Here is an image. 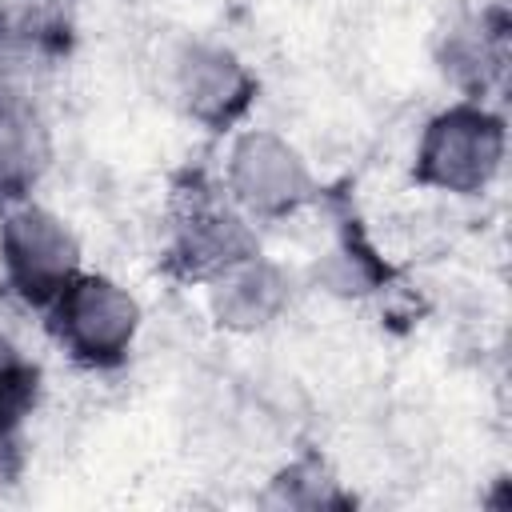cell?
Listing matches in <instances>:
<instances>
[{
	"label": "cell",
	"mask_w": 512,
	"mask_h": 512,
	"mask_svg": "<svg viewBox=\"0 0 512 512\" xmlns=\"http://www.w3.org/2000/svg\"><path fill=\"white\" fill-rule=\"evenodd\" d=\"M40 396V364L24 352L16 332L0 324V432H20Z\"/></svg>",
	"instance_id": "cell-11"
},
{
	"label": "cell",
	"mask_w": 512,
	"mask_h": 512,
	"mask_svg": "<svg viewBox=\"0 0 512 512\" xmlns=\"http://www.w3.org/2000/svg\"><path fill=\"white\" fill-rule=\"evenodd\" d=\"M272 504L332 508V504H348V496L340 492V480H332V472L320 460H296L272 480Z\"/></svg>",
	"instance_id": "cell-13"
},
{
	"label": "cell",
	"mask_w": 512,
	"mask_h": 512,
	"mask_svg": "<svg viewBox=\"0 0 512 512\" xmlns=\"http://www.w3.org/2000/svg\"><path fill=\"white\" fill-rule=\"evenodd\" d=\"M204 288H208L212 320L228 332H264L284 316L292 300L288 272L260 252L220 268L216 276L204 280Z\"/></svg>",
	"instance_id": "cell-7"
},
{
	"label": "cell",
	"mask_w": 512,
	"mask_h": 512,
	"mask_svg": "<svg viewBox=\"0 0 512 512\" xmlns=\"http://www.w3.org/2000/svg\"><path fill=\"white\" fill-rule=\"evenodd\" d=\"M80 256V236L60 212L32 196L0 208V272L4 288L24 304L48 308L60 288L84 272Z\"/></svg>",
	"instance_id": "cell-3"
},
{
	"label": "cell",
	"mask_w": 512,
	"mask_h": 512,
	"mask_svg": "<svg viewBox=\"0 0 512 512\" xmlns=\"http://www.w3.org/2000/svg\"><path fill=\"white\" fill-rule=\"evenodd\" d=\"M252 252H260L252 220L228 196H192L172 224V264L192 280H208Z\"/></svg>",
	"instance_id": "cell-6"
},
{
	"label": "cell",
	"mask_w": 512,
	"mask_h": 512,
	"mask_svg": "<svg viewBox=\"0 0 512 512\" xmlns=\"http://www.w3.org/2000/svg\"><path fill=\"white\" fill-rule=\"evenodd\" d=\"M444 76L452 84H460L464 92H472L468 100H480V92L488 88V80L504 68V24H488L484 16L460 20L448 40H444Z\"/></svg>",
	"instance_id": "cell-9"
},
{
	"label": "cell",
	"mask_w": 512,
	"mask_h": 512,
	"mask_svg": "<svg viewBox=\"0 0 512 512\" xmlns=\"http://www.w3.org/2000/svg\"><path fill=\"white\" fill-rule=\"evenodd\" d=\"M44 312L56 344L88 372L120 368L132 356L144 328L140 300L104 272L72 276Z\"/></svg>",
	"instance_id": "cell-1"
},
{
	"label": "cell",
	"mask_w": 512,
	"mask_h": 512,
	"mask_svg": "<svg viewBox=\"0 0 512 512\" xmlns=\"http://www.w3.org/2000/svg\"><path fill=\"white\" fill-rule=\"evenodd\" d=\"M224 192L248 220H284L312 200L316 180L288 136L272 128H244L232 136L224 156Z\"/></svg>",
	"instance_id": "cell-4"
},
{
	"label": "cell",
	"mask_w": 512,
	"mask_h": 512,
	"mask_svg": "<svg viewBox=\"0 0 512 512\" xmlns=\"http://www.w3.org/2000/svg\"><path fill=\"white\" fill-rule=\"evenodd\" d=\"M504 120L480 100L440 108L416 140V180L444 196H480L504 168Z\"/></svg>",
	"instance_id": "cell-2"
},
{
	"label": "cell",
	"mask_w": 512,
	"mask_h": 512,
	"mask_svg": "<svg viewBox=\"0 0 512 512\" xmlns=\"http://www.w3.org/2000/svg\"><path fill=\"white\" fill-rule=\"evenodd\" d=\"M316 280L332 296H368L388 280V268L376 260V252L360 236H340L316 260Z\"/></svg>",
	"instance_id": "cell-10"
},
{
	"label": "cell",
	"mask_w": 512,
	"mask_h": 512,
	"mask_svg": "<svg viewBox=\"0 0 512 512\" xmlns=\"http://www.w3.org/2000/svg\"><path fill=\"white\" fill-rule=\"evenodd\" d=\"M48 56L52 52L0 32V112L36 108V96H40V84L48 72Z\"/></svg>",
	"instance_id": "cell-12"
},
{
	"label": "cell",
	"mask_w": 512,
	"mask_h": 512,
	"mask_svg": "<svg viewBox=\"0 0 512 512\" xmlns=\"http://www.w3.org/2000/svg\"><path fill=\"white\" fill-rule=\"evenodd\" d=\"M172 100L208 132H228L256 100L252 68L224 44L192 40L172 56Z\"/></svg>",
	"instance_id": "cell-5"
},
{
	"label": "cell",
	"mask_w": 512,
	"mask_h": 512,
	"mask_svg": "<svg viewBox=\"0 0 512 512\" xmlns=\"http://www.w3.org/2000/svg\"><path fill=\"white\" fill-rule=\"evenodd\" d=\"M52 160V140L36 108L0 112V208L28 200L44 180Z\"/></svg>",
	"instance_id": "cell-8"
}]
</instances>
